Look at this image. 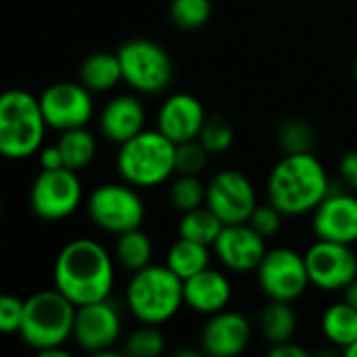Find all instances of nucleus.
<instances>
[{
    "instance_id": "19",
    "label": "nucleus",
    "mask_w": 357,
    "mask_h": 357,
    "mask_svg": "<svg viewBox=\"0 0 357 357\" xmlns=\"http://www.w3.org/2000/svg\"><path fill=\"white\" fill-rule=\"evenodd\" d=\"M232 299L230 280L211 268L190 276L184 280V305L190 307L195 314L213 316L228 307Z\"/></svg>"
},
{
    "instance_id": "30",
    "label": "nucleus",
    "mask_w": 357,
    "mask_h": 357,
    "mask_svg": "<svg viewBox=\"0 0 357 357\" xmlns=\"http://www.w3.org/2000/svg\"><path fill=\"white\" fill-rule=\"evenodd\" d=\"M213 4L211 0H172L169 19L178 29L192 31L201 29L211 19Z\"/></svg>"
},
{
    "instance_id": "32",
    "label": "nucleus",
    "mask_w": 357,
    "mask_h": 357,
    "mask_svg": "<svg viewBox=\"0 0 357 357\" xmlns=\"http://www.w3.org/2000/svg\"><path fill=\"white\" fill-rule=\"evenodd\" d=\"M197 140L209 151V155L226 153L234 142V126L222 115L207 117V121H205V126H203Z\"/></svg>"
},
{
    "instance_id": "39",
    "label": "nucleus",
    "mask_w": 357,
    "mask_h": 357,
    "mask_svg": "<svg viewBox=\"0 0 357 357\" xmlns=\"http://www.w3.org/2000/svg\"><path fill=\"white\" fill-rule=\"evenodd\" d=\"M343 299L357 310V278L343 289Z\"/></svg>"
},
{
    "instance_id": "37",
    "label": "nucleus",
    "mask_w": 357,
    "mask_h": 357,
    "mask_svg": "<svg viewBox=\"0 0 357 357\" xmlns=\"http://www.w3.org/2000/svg\"><path fill=\"white\" fill-rule=\"evenodd\" d=\"M40 167L42 169H59V167H65V159H63V153H61L59 144H50V146H44L40 151Z\"/></svg>"
},
{
    "instance_id": "9",
    "label": "nucleus",
    "mask_w": 357,
    "mask_h": 357,
    "mask_svg": "<svg viewBox=\"0 0 357 357\" xmlns=\"http://www.w3.org/2000/svg\"><path fill=\"white\" fill-rule=\"evenodd\" d=\"M257 284L270 301H297L312 284L305 255L289 249H268L257 266Z\"/></svg>"
},
{
    "instance_id": "11",
    "label": "nucleus",
    "mask_w": 357,
    "mask_h": 357,
    "mask_svg": "<svg viewBox=\"0 0 357 357\" xmlns=\"http://www.w3.org/2000/svg\"><path fill=\"white\" fill-rule=\"evenodd\" d=\"M205 205L228 226L249 222L259 203L253 182L243 172L222 169L207 184Z\"/></svg>"
},
{
    "instance_id": "24",
    "label": "nucleus",
    "mask_w": 357,
    "mask_h": 357,
    "mask_svg": "<svg viewBox=\"0 0 357 357\" xmlns=\"http://www.w3.org/2000/svg\"><path fill=\"white\" fill-rule=\"evenodd\" d=\"M224 226L226 224L207 205H203V207L182 213L180 222H178V236L213 247V243L218 241Z\"/></svg>"
},
{
    "instance_id": "29",
    "label": "nucleus",
    "mask_w": 357,
    "mask_h": 357,
    "mask_svg": "<svg viewBox=\"0 0 357 357\" xmlns=\"http://www.w3.org/2000/svg\"><path fill=\"white\" fill-rule=\"evenodd\" d=\"M207 201V184L199 176H178L169 188V203L176 211L186 213L203 207Z\"/></svg>"
},
{
    "instance_id": "15",
    "label": "nucleus",
    "mask_w": 357,
    "mask_h": 357,
    "mask_svg": "<svg viewBox=\"0 0 357 357\" xmlns=\"http://www.w3.org/2000/svg\"><path fill=\"white\" fill-rule=\"evenodd\" d=\"M266 241L249 222L228 224L213 243V251L224 268L230 272H251L257 270L268 253Z\"/></svg>"
},
{
    "instance_id": "22",
    "label": "nucleus",
    "mask_w": 357,
    "mask_h": 357,
    "mask_svg": "<svg viewBox=\"0 0 357 357\" xmlns=\"http://www.w3.org/2000/svg\"><path fill=\"white\" fill-rule=\"evenodd\" d=\"M324 337L343 351L357 341V310L345 299L326 307L322 316Z\"/></svg>"
},
{
    "instance_id": "14",
    "label": "nucleus",
    "mask_w": 357,
    "mask_h": 357,
    "mask_svg": "<svg viewBox=\"0 0 357 357\" xmlns=\"http://www.w3.org/2000/svg\"><path fill=\"white\" fill-rule=\"evenodd\" d=\"M305 264L312 284L322 291H343L357 278V255L351 245L318 238L307 249Z\"/></svg>"
},
{
    "instance_id": "35",
    "label": "nucleus",
    "mask_w": 357,
    "mask_h": 357,
    "mask_svg": "<svg viewBox=\"0 0 357 357\" xmlns=\"http://www.w3.org/2000/svg\"><path fill=\"white\" fill-rule=\"evenodd\" d=\"M25 301L15 295H2L0 297V331L4 335L19 333L23 322Z\"/></svg>"
},
{
    "instance_id": "17",
    "label": "nucleus",
    "mask_w": 357,
    "mask_h": 357,
    "mask_svg": "<svg viewBox=\"0 0 357 357\" xmlns=\"http://www.w3.org/2000/svg\"><path fill=\"white\" fill-rule=\"evenodd\" d=\"M205 121L207 115L203 102L188 92L167 96L157 113V130H161L176 144L197 140Z\"/></svg>"
},
{
    "instance_id": "26",
    "label": "nucleus",
    "mask_w": 357,
    "mask_h": 357,
    "mask_svg": "<svg viewBox=\"0 0 357 357\" xmlns=\"http://www.w3.org/2000/svg\"><path fill=\"white\" fill-rule=\"evenodd\" d=\"M115 259H117V264L123 270H128V272L134 274V272L151 266V259H153V241L140 228H134V230H128L123 234H117Z\"/></svg>"
},
{
    "instance_id": "4",
    "label": "nucleus",
    "mask_w": 357,
    "mask_h": 357,
    "mask_svg": "<svg viewBox=\"0 0 357 357\" xmlns=\"http://www.w3.org/2000/svg\"><path fill=\"white\" fill-rule=\"evenodd\" d=\"M123 182L136 188H153L176 174V142L161 130H142L119 144L115 159Z\"/></svg>"
},
{
    "instance_id": "10",
    "label": "nucleus",
    "mask_w": 357,
    "mask_h": 357,
    "mask_svg": "<svg viewBox=\"0 0 357 357\" xmlns=\"http://www.w3.org/2000/svg\"><path fill=\"white\" fill-rule=\"evenodd\" d=\"M82 197V182L73 169H42L31 182L29 207L40 220L59 222L77 211Z\"/></svg>"
},
{
    "instance_id": "20",
    "label": "nucleus",
    "mask_w": 357,
    "mask_h": 357,
    "mask_svg": "<svg viewBox=\"0 0 357 357\" xmlns=\"http://www.w3.org/2000/svg\"><path fill=\"white\" fill-rule=\"evenodd\" d=\"M144 119L146 113L140 98L134 94H119L105 105L98 126L109 142L123 144L144 130Z\"/></svg>"
},
{
    "instance_id": "23",
    "label": "nucleus",
    "mask_w": 357,
    "mask_h": 357,
    "mask_svg": "<svg viewBox=\"0 0 357 357\" xmlns=\"http://www.w3.org/2000/svg\"><path fill=\"white\" fill-rule=\"evenodd\" d=\"M259 328L270 345L293 341L297 331V314L289 301H270L259 316Z\"/></svg>"
},
{
    "instance_id": "27",
    "label": "nucleus",
    "mask_w": 357,
    "mask_h": 357,
    "mask_svg": "<svg viewBox=\"0 0 357 357\" xmlns=\"http://www.w3.org/2000/svg\"><path fill=\"white\" fill-rule=\"evenodd\" d=\"M209 247L188 241V238H178L169 251H167V268H172L182 280L203 272L205 268H209Z\"/></svg>"
},
{
    "instance_id": "31",
    "label": "nucleus",
    "mask_w": 357,
    "mask_h": 357,
    "mask_svg": "<svg viewBox=\"0 0 357 357\" xmlns=\"http://www.w3.org/2000/svg\"><path fill=\"white\" fill-rule=\"evenodd\" d=\"M165 351V337L155 324L136 328L123 343V354L132 357H159Z\"/></svg>"
},
{
    "instance_id": "3",
    "label": "nucleus",
    "mask_w": 357,
    "mask_h": 357,
    "mask_svg": "<svg viewBox=\"0 0 357 357\" xmlns=\"http://www.w3.org/2000/svg\"><path fill=\"white\" fill-rule=\"evenodd\" d=\"M126 305L142 324H163L184 305V280L165 266H146L132 274L126 289Z\"/></svg>"
},
{
    "instance_id": "7",
    "label": "nucleus",
    "mask_w": 357,
    "mask_h": 357,
    "mask_svg": "<svg viewBox=\"0 0 357 357\" xmlns=\"http://www.w3.org/2000/svg\"><path fill=\"white\" fill-rule=\"evenodd\" d=\"M123 82L140 94L163 92L174 77L169 52L149 38H132L117 50Z\"/></svg>"
},
{
    "instance_id": "21",
    "label": "nucleus",
    "mask_w": 357,
    "mask_h": 357,
    "mask_svg": "<svg viewBox=\"0 0 357 357\" xmlns=\"http://www.w3.org/2000/svg\"><path fill=\"white\" fill-rule=\"evenodd\" d=\"M77 77L90 92H109V90H113L123 79L121 63H119L117 52L115 54L113 52H92L79 65Z\"/></svg>"
},
{
    "instance_id": "36",
    "label": "nucleus",
    "mask_w": 357,
    "mask_h": 357,
    "mask_svg": "<svg viewBox=\"0 0 357 357\" xmlns=\"http://www.w3.org/2000/svg\"><path fill=\"white\" fill-rule=\"evenodd\" d=\"M339 174L345 182V186L357 190V149L356 151H347L343 157H341V163H339Z\"/></svg>"
},
{
    "instance_id": "33",
    "label": "nucleus",
    "mask_w": 357,
    "mask_h": 357,
    "mask_svg": "<svg viewBox=\"0 0 357 357\" xmlns=\"http://www.w3.org/2000/svg\"><path fill=\"white\" fill-rule=\"evenodd\" d=\"M209 151L199 140H188L176 144V174L178 176H199L207 165Z\"/></svg>"
},
{
    "instance_id": "6",
    "label": "nucleus",
    "mask_w": 357,
    "mask_h": 357,
    "mask_svg": "<svg viewBox=\"0 0 357 357\" xmlns=\"http://www.w3.org/2000/svg\"><path fill=\"white\" fill-rule=\"evenodd\" d=\"M75 312L77 305L59 289L33 293L25 299L19 335L23 343L38 354L52 347H63L65 341L73 337Z\"/></svg>"
},
{
    "instance_id": "5",
    "label": "nucleus",
    "mask_w": 357,
    "mask_h": 357,
    "mask_svg": "<svg viewBox=\"0 0 357 357\" xmlns=\"http://www.w3.org/2000/svg\"><path fill=\"white\" fill-rule=\"evenodd\" d=\"M46 119L36 98L27 90H6L0 98V153L6 159L19 161L40 151Z\"/></svg>"
},
{
    "instance_id": "16",
    "label": "nucleus",
    "mask_w": 357,
    "mask_h": 357,
    "mask_svg": "<svg viewBox=\"0 0 357 357\" xmlns=\"http://www.w3.org/2000/svg\"><path fill=\"white\" fill-rule=\"evenodd\" d=\"M314 234L320 241L343 245L357 243V197L345 190H335L314 209Z\"/></svg>"
},
{
    "instance_id": "28",
    "label": "nucleus",
    "mask_w": 357,
    "mask_h": 357,
    "mask_svg": "<svg viewBox=\"0 0 357 357\" xmlns=\"http://www.w3.org/2000/svg\"><path fill=\"white\" fill-rule=\"evenodd\" d=\"M278 146L284 155H295V153H312L314 142H316V130L310 121L291 117L284 119L278 126Z\"/></svg>"
},
{
    "instance_id": "13",
    "label": "nucleus",
    "mask_w": 357,
    "mask_h": 357,
    "mask_svg": "<svg viewBox=\"0 0 357 357\" xmlns=\"http://www.w3.org/2000/svg\"><path fill=\"white\" fill-rule=\"evenodd\" d=\"M119 335H121L119 310L109 299L77 307L71 339L77 343L79 349L94 356H109L113 354Z\"/></svg>"
},
{
    "instance_id": "40",
    "label": "nucleus",
    "mask_w": 357,
    "mask_h": 357,
    "mask_svg": "<svg viewBox=\"0 0 357 357\" xmlns=\"http://www.w3.org/2000/svg\"><path fill=\"white\" fill-rule=\"evenodd\" d=\"M345 356L347 357H357V341L351 345V347H347L345 349Z\"/></svg>"
},
{
    "instance_id": "38",
    "label": "nucleus",
    "mask_w": 357,
    "mask_h": 357,
    "mask_svg": "<svg viewBox=\"0 0 357 357\" xmlns=\"http://www.w3.org/2000/svg\"><path fill=\"white\" fill-rule=\"evenodd\" d=\"M268 356L272 357H307L310 351L303 349L301 345H297L295 341H287V343H278V345H272L268 349Z\"/></svg>"
},
{
    "instance_id": "34",
    "label": "nucleus",
    "mask_w": 357,
    "mask_h": 357,
    "mask_svg": "<svg viewBox=\"0 0 357 357\" xmlns=\"http://www.w3.org/2000/svg\"><path fill=\"white\" fill-rule=\"evenodd\" d=\"M282 211L278 207H274L270 201L264 205H257L255 211L249 218V224L264 236V238H272L280 232L282 228Z\"/></svg>"
},
{
    "instance_id": "25",
    "label": "nucleus",
    "mask_w": 357,
    "mask_h": 357,
    "mask_svg": "<svg viewBox=\"0 0 357 357\" xmlns=\"http://www.w3.org/2000/svg\"><path fill=\"white\" fill-rule=\"evenodd\" d=\"M56 144H59V149L63 153L65 167H69L73 172H79V169L88 167L94 161L96 151H98L96 138L86 126L61 132V138H59Z\"/></svg>"
},
{
    "instance_id": "18",
    "label": "nucleus",
    "mask_w": 357,
    "mask_h": 357,
    "mask_svg": "<svg viewBox=\"0 0 357 357\" xmlns=\"http://www.w3.org/2000/svg\"><path fill=\"white\" fill-rule=\"evenodd\" d=\"M251 343V324L238 312L222 310L205 322L201 331V347L211 357L241 356Z\"/></svg>"
},
{
    "instance_id": "41",
    "label": "nucleus",
    "mask_w": 357,
    "mask_h": 357,
    "mask_svg": "<svg viewBox=\"0 0 357 357\" xmlns=\"http://www.w3.org/2000/svg\"><path fill=\"white\" fill-rule=\"evenodd\" d=\"M354 71H356V79H357V59H356V67H354Z\"/></svg>"
},
{
    "instance_id": "1",
    "label": "nucleus",
    "mask_w": 357,
    "mask_h": 357,
    "mask_svg": "<svg viewBox=\"0 0 357 357\" xmlns=\"http://www.w3.org/2000/svg\"><path fill=\"white\" fill-rule=\"evenodd\" d=\"M52 276L54 289L79 307L109 299L115 284V261L100 243L75 238L59 251Z\"/></svg>"
},
{
    "instance_id": "2",
    "label": "nucleus",
    "mask_w": 357,
    "mask_h": 357,
    "mask_svg": "<svg viewBox=\"0 0 357 357\" xmlns=\"http://www.w3.org/2000/svg\"><path fill=\"white\" fill-rule=\"evenodd\" d=\"M331 188L328 174L314 153L284 155L268 176V201L291 218L314 213Z\"/></svg>"
},
{
    "instance_id": "12",
    "label": "nucleus",
    "mask_w": 357,
    "mask_h": 357,
    "mask_svg": "<svg viewBox=\"0 0 357 357\" xmlns=\"http://www.w3.org/2000/svg\"><path fill=\"white\" fill-rule=\"evenodd\" d=\"M40 107L48 128L65 132L84 128L94 115L92 92L82 82H56L40 94Z\"/></svg>"
},
{
    "instance_id": "8",
    "label": "nucleus",
    "mask_w": 357,
    "mask_h": 357,
    "mask_svg": "<svg viewBox=\"0 0 357 357\" xmlns=\"http://www.w3.org/2000/svg\"><path fill=\"white\" fill-rule=\"evenodd\" d=\"M92 224L109 234H123L140 228L144 222V203L136 186L109 182L96 186L86 203Z\"/></svg>"
}]
</instances>
